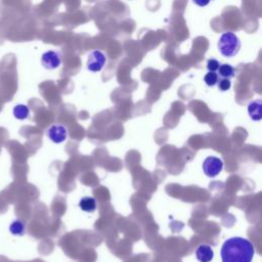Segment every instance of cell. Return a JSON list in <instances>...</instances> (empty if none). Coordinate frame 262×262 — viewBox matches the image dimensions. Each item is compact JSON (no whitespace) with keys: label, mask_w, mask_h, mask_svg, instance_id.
I'll return each mask as SVG.
<instances>
[{"label":"cell","mask_w":262,"mask_h":262,"mask_svg":"<svg viewBox=\"0 0 262 262\" xmlns=\"http://www.w3.org/2000/svg\"><path fill=\"white\" fill-rule=\"evenodd\" d=\"M254 254L253 244L241 236L226 239L220 250L222 262H251Z\"/></svg>","instance_id":"cell-1"},{"label":"cell","mask_w":262,"mask_h":262,"mask_svg":"<svg viewBox=\"0 0 262 262\" xmlns=\"http://www.w3.org/2000/svg\"><path fill=\"white\" fill-rule=\"evenodd\" d=\"M79 207L82 211L92 213L96 209V201L92 196H84L79 202Z\"/></svg>","instance_id":"cell-10"},{"label":"cell","mask_w":262,"mask_h":262,"mask_svg":"<svg viewBox=\"0 0 262 262\" xmlns=\"http://www.w3.org/2000/svg\"><path fill=\"white\" fill-rule=\"evenodd\" d=\"M105 61H106V57L102 51H100L98 49L93 50L88 54L87 69H88V71L93 72V73L100 72L105 64Z\"/></svg>","instance_id":"cell-3"},{"label":"cell","mask_w":262,"mask_h":262,"mask_svg":"<svg viewBox=\"0 0 262 262\" xmlns=\"http://www.w3.org/2000/svg\"><path fill=\"white\" fill-rule=\"evenodd\" d=\"M9 231L13 235L21 236L26 232V223L21 219H14L9 225Z\"/></svg>","instance_id":"cell-9"},{"label":"cell","mask_w":262,"mask_h":262,"mask_svg":"<svg viewBox=\"0 0 262 262\" xmlns=\"http://www.w3.org/2000/svg\"><path fill=\"white\" fill-rule=\"evenodd\" d=\"M195 5L200 6V7H205L207 6L212 0H191Z\"/></svg>","instance_id":"cell-16"},{"label":"cell","mask_w":262,"mask_h":262,"mask_svg":"<svg viewBox=\"0 0 262 262\" xmlns=\"http://www.w3.org/2000/svg\"><path fill=\"white\" fill-rule=\"evenodd\" d=\"M195 257L200 262H211L214 258V252L208 245H201L195 250Z\"/></svg>","instance_id":"cell-7"},{"label":"cell","mask_w":262,"mask_h":262,"mask_svg":"<svg viewBox=\"0 0 262 262\" xmlns=\"http://www.w3.org/2000/svg\"><path fill=\"white\" fill-rule=\"evenodd\" d=\"M218 76L222 77V78H233L235 75V69L234 67H232L229 63H223L220 64L218 68Z\"/></svg>","instance_id":"cell-12"},{"label":"cell","mask_w":262,"mask_h":262,"mask_svg":"<svg viewBox=\"0 0 262 262\" xmlns=\"http://www.w3.org/2000/svg\"><path fill=\"white\" fill-rule=\"evenodd\" d=\"M41 63L47 70H55L61 63V55L58 51L48 50L42 54Z\"/></svg>","instance_id":"cell-5"},{"label":"cell","mask_w":262,"mask_h":262,"mask_svg":"<svg viewBox=\"0 0 262 262\" xmlns=\"http://www.w3.org/2000/svg\"><path fill=\"white\" fill-rule=\"evenodd\" d=\"M262 101L260 99L253 100L248 104V113L252 120L260 121L262 117Z\"/></svg>","instance_id":"cell-8"},{"label":"cell","mask_w":262,"mask_h":262,"mask_svg":"<svg viewBox=\"0 0 262 262\" xmlns=\"http://www.w3.org/2000/svg\"><path fill=\"white\" fill-rule=\"evenodd\" d=\"M218 80H219V76H218V74L216 73V72H208L206 75H205V77H204V82L208 85V86H214V85H216L217 84V82H218Z\"/></svg>","instance_id":"cell-13"},{"label":"cell","mask_w":262,"mask_h":262,"mask_svg":"<svg viewBox=\"0 0 262 262\" xmlns=\"http://www.w3.org/2000/svg\"><path fill=\"white\" fill-rule=\"evenodd\" d=\"M12 114L17 120H26L30 115V110L26 104H16L12 110Z\"/></svg>","instance_id":"cell-11"},{"label":"cell","mask_w":262,"mask_h":262,"mask_svg":"<svg viewBox=\"0 0 262 262\" xmlns=\"http://www.w3.org/2000/svg\"><path fill=\"white\" fill-rule=\"evenodd\" d=\"M217 84H218V88L221 91H227L231 87V81L228 78H222V79L218 80Z\"/></svg>","instance_id":"cell-14"},{"label":"cell","mask_w":262,"mask_h":262,"mask_svg":"<svg viewBox=\"0 0 262 262\" xmlns=\"http://www.w3.org/2000/svg\"><path fill=\"white\" fill-rule=\"evenodd\" d=\"M217 47L221 55L230 58L238 53L241 49V41L233 32L227 31L219 37Z\"/></svg>","instance_id":"cell-2"},{"label":"cell","mask_w":262,"mask_h":262,"mask_svg":"<svg viewBox=\"0 0 262 262\" xmlns=\"http://www.w3.org/2000/svg\"><path fill=\"white\" fill-rule=\"evenodd\" d=\"M223 169V162L217 157H208L203 162V171L208 177L217 176Z\"/></svg>","instance_id":"cell-4"},{"label":"cell","mask_w":262,"mask_h":262,"mask_svg":"<svg viewBox=\"0 0 262 262\" xmlns=\"http://www.w3.org/2000/svg\"><path fill=\"white\" fill-rule=\"evenodd\" d=\"M220 66V62L216 58H209L207 61V69L210 72H216Z\"/></svg>","instance_id":"cell-15"},{"label":"cell","mask_w":262,"mask_h":262,"mask_svg":"<svg viewBox=\"0 0 262 262\" xmlns=\"http://www.w3.org/2000/svg\"><path fill=\"white\" fill-rule=\"evenodd\" d=\"M47 136L54 143H61L67 139L68 131L64 126L59 124H54L48 128Z\"/></svg>","instance_id":"cell-6"}]
</instances>
